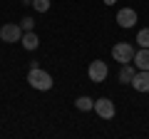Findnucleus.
I'll list each match as a JSON object with an SVG mask.
<instances>
[{"mask_svg": "<svg viewBox=\"0 0 149 139\" xmlns=\"http://www.w3.org/2000/svg\"><path fill=\"white\" fill-rule=\"evenodd\" d=\"M137 45L139 47H149V27H144V30L137 32Z\"/></svg>", "mask_w": 149, "mask_h": 139, "instance_id": "obj_12", "label": "nucleus"}, {"mask_svg": "<svg viewBox=\"0 0 149 139\" xmlns=\"http://www.w3.org/2000/svg\"><path fill=\"white\" fill-rule=\"evenodd\" d=\"M74 107L80 109V112H90V109H95V99H90V97H77L74 99Z\"/></svg>", "mask_w": 149, "mask_h": 139, "instance_id": "obj_11", "label": "nucleus"}, {"mask_svg": "<svg viewBox=\"0 0 149 139\" xmlns=\"http://www.w3.org/2000/svg\"><path fill=\"white\" fill-rule=\"evenodd\" d=\"M20 27H22L25 32H30L32 27H35V20H32V17H22V20H20Z\"/></svg>", "mask_w": 149, "mask_h": 139, "instance_id": "obj_14", "label": "nucleus"}, {"mask_svg": "<svg viewBox=\"0 0 149 139\" xmlns=\"http://www.w3.org/2000/svg\"><path fill=\"white\" fill-rule=\"evenodd\" d=\"M117 25L124 27V30L134 27V25H137V10H132V8H122V10L117 13Z\"/></svg>", "mask_w": 149, "mask_h": 139, "instance_id": "obj_6", "label": "nucleus"}, {"mask_svg": "<svg viewBox=\"0 0 149 139\" xmlns=\"http://www.w3.org/2000/svg\"><path fill=\"white\" fill-rule=\"evenodd\" d=\"M134 75H137V67H132V65H122V70H119V82H122V85H132Z\"/></svg>", "mask_w": 149, "mask_h": 139, "instance_id": "obj_10", "label": "nucleus"}, {"mask_svg": "<svg viewBox=\"0 0 149 139\" xmlns=\"http://www.w3.org/2000/svg\"><path fill=\"white\" fill-rule=\"evenodd\" d=\"M30 5L35 8L37 13H47V10H50V0H32Z\"/></svg>", "mask_w": 149, "mask_h": 139, "instance_id": "obj_13", "label": "nucleus"}, {"mask_svg": "<svg viewBox=\"0 0 149 139\" xmlns=\"http://www.w3.org/2000/svg\"><path fill=\"white\" fill-rule=\"evenodd\" d=\"M107 75H109V70H107V65L102 62V60H95V62H90V67H87V77H90V82L100 85V82H104V80H107Z\"/></svg>", "mask_w": 149, "mask_h": 139, "instance_id": "obj_3", "label": "nucleus"}, {"mask_svg": "<svg viewBox=\"0 0 149 139\" xmlns=\"http://www.w3.org/2000/svg\"><path fill=\"white\" fill-rule=\"evenodd\" d=\"M22 27L20 25H3L0 27V40L3 42H20L22 40Z\"/></svg>", "mask_w": 149, "mask_h": 139, "instance_id": "obj_5", "label": "nucleus"}, {"mask_svg": "<svg viewBox=\"0 0 149 139\" xmlns=\"http://www.w3.org/2000/svg\"><path fill=\"white\" fill-rule=\"evenodd\" d=\"M134 52H137V50H134L129 42H117L114 47H112V57L117 60L119 65H129L134 60Z\"/></svg>", "mask_w": 149, "mask_h": 139, "instance_id": "obj_2", "label": "nucleus"}, {"mask_svg": "<svg viewBox=\"0 0 149 139\" xmlns=\"http://www.w3.org/2000/svg\"><path fill=\"white\" fill-rule=\"evenodd\" d=\"M134 67L137 70H149V47H139L137 52H134Z\"/></svg>", "mask_w": 149, "mask_h": 139, "instance_id": "obj_8", "label": "nucleus"}, {"mask_svg": "<svg viewBox=\"0 0 149 139\" xmlns=\"http://www.w3.org/2000/svg\"><path fill=\"white\" fill-rule=\"evenodd\" d=\"M95 112L100 119H112L114 114H117V107H114V102L107 99V97H100V99H95Z\"/></svg>", "mask_w": 149, "mask_h": 139, "instance_id": "obj_4", "label": "nucleus"}, {"mask_svg": "<svg viewBox=\"0 0 149 139\" xmlns=\"http://www.w3.org/2000/svg\"><path fill=\"white\" fill-rule=\"evenodd\" d=\"M102 3H104V5H114V3H117V0H102Z\"/></svg>", "mask_w": 149, "mask_h": 139, "instance_id": "obj_15", "label": "nucleus"}, {"mask_svg": "<svg viewBox=\"0 0 149 139\" xmlns=\"http://www.w3.org/2000/svg\"><path fill=\"white\" fill-rule=\"evenodd\" d=\"M27 82H30L32 90H40V92L52 90V75L45 72L40 65H37V67H30V72H27Z\"/></svg>", "mask_w": 149, "mask_h": 139, "instance_id": "obj_1", "label": "nucleus"}, {"mask_svg": "<svg viewBox=\"0 0 149 139\" xmlns=\"http://www.w3.org/2000/svg\"><path fill=\"white\" fill-rule=\"evenodd\" d=\"M132 87L137 92H149V70H137V75L132 80Z\"/></svg>", "mask_w": 149, "mask_h": 139, "instance_id": "obj_7", "label": "nucleus"}, {"mask_svg": "<svg viewBox=\"0 0 149 139\" xmlns=\"http://www.w3.org/2000/svg\"><path fill=\"white\" fill-rule=\"evenodd\" d=\"M20 42H22V47H25V50H30V52H32V50H37V45H40V38L30 30V32H22V40H20Z\"/></svg>", "mask_w": 149, "mask_h": 139, "instance_id": "obj_9", "label": "nucleus"}]
</instances>
